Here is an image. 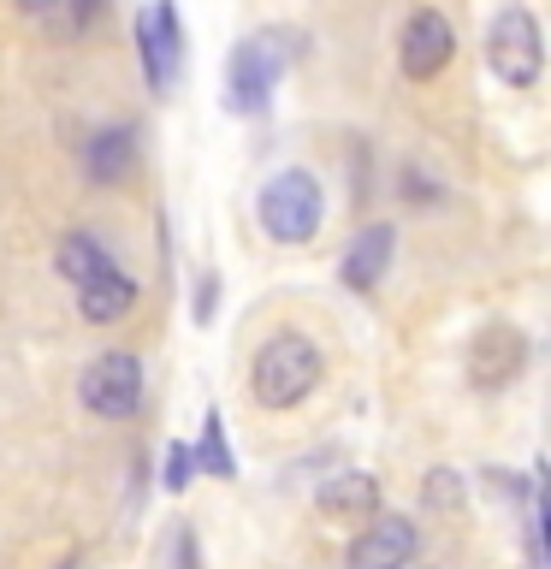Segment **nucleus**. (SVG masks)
<instances>
[{"label":"nucleus","mask_w":551,"mask_h":569,"mask_svg":"<svg viewBox=\"0 0 551 569\" xmlns=\"http://www.w3.org/2000/svg\"><path fill=\"white\" fill-rule=\"evenodd\" d=\"M487 66L492 78H504L510 89H533L545 71V36H540V18L528 7H504L487 24Z\"/></svg>","instance_id":"3"},{"label":"nucleus","mask_w":551,"mask_h":569,"mask_svg":"<svg viewBox=\"0 0 551 569\" xmlns=\"http://www.w3.org/2000/svg\"><path fill=\"white\" fill-rule=\"evenodd\" d=\"M190 480H196V457H190L184 439H172L167 457H160V487H167V492H184Z\"/></svg>","instance_id":"16"},{"label":"nucleus","mask_w":551,"mask_h":569,"mask_svg":"<svg viewBox=\"0 0 551 569\" xmlns=\"http://www.w3.org/2000/svg\"><path fill=\"white\" fill-rule=\"evenodd\" d=\"M18 7H24V12H53L60 0H18Z\"/></svg>","instance_id":"21"},{"label":"nucleus","mask_w":551,"mask_h":569,"mask_svg":"<svg viewBox=\"0 0 551 569\" xmlns=\"http://www.w3.org/2000/svg\"><path fill=\"white\" fill-rule=\"evenodd\" d=\"M273 89H279V48L256 42V36L231 48V60H226V107L231 113L261 119L267 101H273Z\"/></svg>","instance_id":"6"},{"label":"nucleus","mask_w":551,"mask_h":569,"mask_svg":"<svg viewBox=\"0 0 551 569\" xmlns=\"http://www.w3.org/2000/svg\"><path fill=\"white\" fill-rule=\"evenodd\" d=\"M172 551H178V569H202V563H196V533H190V528H178Z\"/></svg>","instance_id":"20"},{"label":"nucleus","mask_w":551,"mask_h":569,"mask_svg":"<svg viewBox=\"0 0 551 569\" xmlns=\"http://www.w3.org/2000/svg\"><path fill=\"white\" fill-rule=\"evenodd\" d=\"M320 373H327V362H320L314 338L279 332V338H267L256 350V362H249V398L261 409H297L320 386Z\"/></svg>","instance_id":"1"},{"label":"nucleus","mask_w":551,"mask_h":569,"mask_svg":"<svg viewBox=\"0 0 551 569\" xmlns=\"http://www.w3.org/2000/svg\"><path fill=\"white\" fill-rule=\"evenodd\" d=\"M190 457H196V475H213V480H238V457H231V439H226V416H220V403L202 416V439L190 445Z\"/></svg>","instance_id":"14"},{"label":"nucleus","mask_w":551,"mask_h":569,"mask_svg":"<svg viewBox=\"0 0 551 569\" xmlns=\"http://www.w3.org/2000/svg\"><path fill=\"white\" fill-rule=\"evenodd\" d=\"M391 256H398V226H385V220H368V226L350 238L344 261H338V279H344L355 297H362V291H373V284L385 279Z\"/></svg>","instance_id":"10"},{"label":"nucleus","mask_w":551,"mask_h":569,"mask_svg":"<svg viewBox=\"0 0 551 569\" xmlns=\"http://www.w3.org/2000/svg\"><path fill=\"white\" fill-rule=\"evenodd\" d=\"M137 309V279L124 273L119 261L96 267L83 284H78V315L89 320V327H113V320H124Z\"/></svg>","instance_id":"12"},{"label":"nucleus","mask_w":551,"mask_h":569,"mask_svg":"<svg viewBox=\"0 0 551 569\" xmlns=\"http://www.w3.org/2000/svg\"><path fill=\"white\" fill-rule=\"evenodd\" d=\"M314 510L327 516V522H344V528H362L380 516V480H373L368 469H344L332 475L327 487L314 492Z\"/></svg>","instance_id":"11"},{"label":"nucleus","mask_w":551,"mask_h":569,"mask_svg":"<svg viewBox=\"0 0 551 569\" xmlns=\"http://www.w3.org/2000/svg\"><path fill=\"white\" fill-rule=\"evenodd\" d=\"M131 167H137V137L124 131V124H101V131L83 142V178L96 190L124 184V172H131Z\"/></svg>","instance_id":"13"},{"label":"nucleus","mask_w":551,"mask_h":569,"mask_svg":"<svg viewBox=\"0 0 551 569\" xmlns=\"http://www.w3.org/2000/svg\"><path fill=\"white\" fill-rule=\"evenodd\" d=\"M451 60H457V30H451V18L433 12V7L409 12V18H403V36H398V66H403V78H409V83H433Z\"/></svg>","instance_id":"7"},{"label":"nucleus","mask_w":551,"mask_h":569,"mask_svg":"<svg viewBox=\"0 0 551 569\" xmlns=\"http://www.w3.org/2000/svg\"><path fill=\"white\" fill-rule=\"evenodd\" d=\"M421 533L409 516H373V522L350 540V569H409V558H415Z\"/></svg>","instance_id":"9"},{"label":"nucleus","mask_w":551,"mask_h":569,"mask_svg":"<svg viewBox=\"0 0 551 569\" xmlns=\"http://www.w3.org/2000/svg\"><path fill=\"white\" fill-rule=\"evenodd\" d=\"M60 273H66V284H83L89 273H96V267H107L113 256H107V243L96 238V231H66L60 238Z\"/></svg>","instance_id":"15"},{"label":"nucleus","mask_w":551,"mask_h":569,"mask_svg":"<svg viewBox=\"0 0 551 569\" xmlns=\"http://www.w3.org/2000/svg\"><path fill=\"white\" fill-rule=\"evenodd\" d=\"M60 569H78V563H60Z\"/></svg>","instance_id":"22"},{"label":"nucleus","mask_w":551,"mask_h":569,"mask_svg":"<svg viewBox=\"0 0 551 569\" xmlns=\"http://www.w3.org/2000/svg\"><path fill=\"white\" fill-rule=\"evenodd\" d=\"M137 60H142V78H149L154 96H167L184 71V18H178V0H154V7L137 12Z\"/></svg>","instance_id":"5"},{"label":"nucleus","mask_w":551,"mask_h":569,"mask_svg":"<svg viewBox=\"0 0 551 569\" xmlns=\"http://www.w3.org/2000/svg\"><path fill=\"white\" fill-rule=\"evenodd\" d=\"M256 213H261V231L273 243H309L320 220H327V196H320V178L302 172V167H284L261 184L256 196Z\"/></svg>","instance_id":"2"},{"label":"nucleus","mask_w":551,"mask_h":569,"mask_svg":"<svg viewBox=\"0 0 551 569\" xmlns=\"http://www.w3.org/2000/svg\"><path fill=\"white\" fill-rule=\"evenodd\" d=\"M142 391H149V380H142V356H131V350H101L78 380V398L101 421H131L142 409Z\"/></svg>","instance_id":"4"},{"label":"nucleus","mask_w":551,"mask_h":569,"mask_svg":"<svg viewBox=\"0 0 551 569\" xmlns=\"http://www.w3.org/2000/svg\"><path fill=\"white\" fill-rule=\"evenodd\" d=\"M528 373V332L510 327V320H492V327L474 332L469 345V380L480 391H504Z\"/></svg>","instance_id":"8"},{"label":"nucleus","mask_w":551,"mask_h":569,"mask_svg":"<svg viewBox=\"0 0 551 569\" xmlns=\"http://www.w3.org/2000/svg\"><path fill=\"white\" fill-rule=\"evenodd\" d=\"M220 291H226V279H220V273H202V279H196V302H190L196 327H208V320L220 315Z\"/></svg>","instance_id":"17"},{"label":"nucleus","mask_w":551,"mask_h":569,"mask_svg":"<svg viewBox=\"0 0 551 569\" xmlns=\"http://www.w3.org/2000/svg\"><path fill=\"white\" fill-rule=\"evenodd\" d=\"M427 505H462V475L457 469H427Z\"/></svg>","instance_id":"18"},{"label":"nucleus","mask_w":551,"mask_h":569,"mask_svg":"<svg viewBox=\"0 0 551 569\" xmlns=\"http://www.w3.org/2000/svg\"><path fill=\"white\" fill-rule=\"evenodd\" d=\"M101 12H107V0H66V30H71V36H83Z\"/></svg>","instance_id":"19"}]
</instances>
